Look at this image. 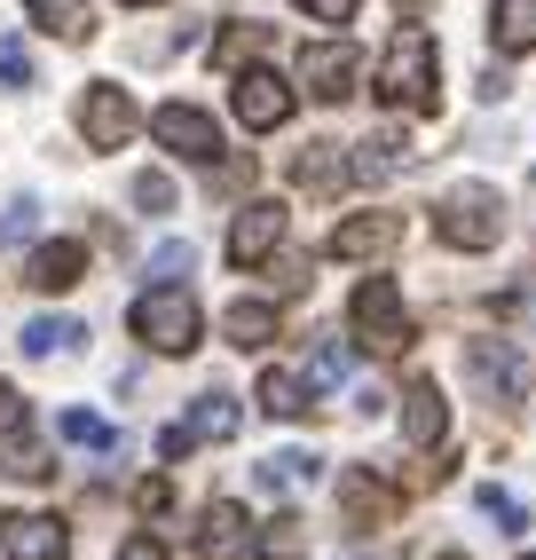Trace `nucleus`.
<instances>
[{"instance_id": "obj_1", "label": "nucleus", "mask_w": 536, "mask_h": 560, "mask_svg": "<svg viewBox=\"0 0 536 560\" xmlns=\"http://www.w3.org/2000/svg\"><path fill=\"white\" fill-rule=\"evenodd\" d=\"M127 324H135V340L159 348V355H189V348H198V331H206L198 301H189L182 284H150L142 301L127 308Z\"/></svg>"}, {"instance_id": "obj_2", "label": "nucleus", "mask_w": 536, "mask_h": 560, "mask_svg": "<svg viewBox=\"0 0 536 560\" xmlns=\"http://www.w3.org/2000/svg\"><path fill=\"white\" fill-rule=\"evenodd\" d=\"M348 340L371 348V355H403V348L418 340L403 292H395L387 277H363V284H356V301H348Z\"/></svg>"}, {"instance_id": "obj_3", "label": "nucleus", "mask_w": 536, "mask_h": 560, "mask_svg": "<svg viewBox=\"0 0 536 560\" xmlns=\"http://www.w3.org/2000/svg\"><path fill=\"white\" fill-rule=\"evenodd\" d=\"M378 103H395V110H434L442 103V88H434V40H427V32H395L387 63H378Z\"/></svg>"}, {"instance_id": "obj_4", "label": "nucleus", "mask_w": 536, "mask_h": 560, "mask_svg": "<svg viewBox=\"0 0 536 560\" xmlns=\"http://www.w3.org/2000/svg\"><path fill=\"white\" fill-rule=\"evenodd\" d=\"M442 237L466 245V253H489L497 237H505V198H497L489 182H457V190L442 198Z\"/></svg>"}, {"instance_id": "obj_5", "label": "nucleus", "mask_w": 536, "mask_h": 560, "mask_svg": "<svg viewBox=\"0 0 536 560\" xmlns=\"http://www.w3.org/2000/svg\"><path fill=\"white\" fill-rule=\"evenodd\" d=\"M466 380L489 402H528V355L505 340H466Z\"/></svg>"}, {"instance_id": "obj_6", "label": "nucleus", "mask_w": 536, "mask_h": 560, "mask_svg": "<svg viewBox=\"0 0 536 560\" xmlns=\"http://www.w3.org/2000/svg\"><path fill=\"white\" fill-rule=\"evenodd\" d=\"M150 135H159L174 159H198V166L221 159V127L206 119L198 103H159V110H150Z\"/></svg>"}, {"instance_id": "obj_7", "label": "nucleus", "mask_w": 536, "mask_h": 560, "mask_svg": "<svg viewBox=\"0 0 536 560\" xmlns=\"http://www.w3.org/2000/svg\"><path fill=\"white\" fill-rule=\"evenodd\" d=\"M300 88H308L316 103H348L363 88V56L348 40H316L308 56H300Z\"/></svg>"}, {"instance_id": "obj_8", "label": "nucleus", "mask_w": 536, "mask_h": 560, "mask_svg": "<svg viewBox=\"0 0 536 560\" xmlns=\"http://www.w3.org/2000/svg\"><path fill=\"white\" fill-rule=\"evenodd\" d=\"M284 230H292L284 198H253L237 221H229V260H237V269H253V260H268V253L284 245Z\"/></svg>"}, {"instance_id": "obj_9", "label": "nucleus", "mask_w": 536, "mask_h": 560, "mask_svg": "<svg viewBox=\"0 0 536 560\" xmlns=\"http://www.w3.org/2000/svg\"><path fill=\"white\" fill-rule=\"evenodd\" d=\"M229 103H237V119H245L253 135H277V127L292 119V103H300V95H292V80H284V71H245Z\"/></svg>"}, {"instance_id": "obj_10", "label": "nucleus", "mask_w": 536, "mask_h": 560, "mask_svg": "<svg viewBox=\"0 0 536 560\" xmlns=\"http://www.w3.org/2000/svg\"><path fill=\"white\" fill-rule=\"evenodd\" d=\"M395 245H403V213H348V221H331V237H324L331 260H378Z\"/></svg>"}, {"instance_id": "obj_11", "label": "nucleus", "mask_w": 536, "mask_h": 560, "mask_svg": "<svg viewBox=\"0 0 536 560\" xmlns=\"http://www.w3.org/2000/svg\"><path fill=\"white\" fill-rule=\"evenodd\" d=\"M80 127H88L95 151H119V142L142 127V110L127 103V88H88V95H80Z\"/></svg>"}, {"instance_id": "obj_12", "label": "nucleus", "mask_w": 536, "mask_h": 560, "mask_svg": "<svg viewBox=\"0 0 536 560\" xmlns=\"http://www.w3.org/2000/svg\"><path fill=\"white\" fill-rule=\"evenodd\" d=\"M0 552H9V560H63L71 529L56 513H9V521H0Z\"/></svg>"}, {"instance_id": "obj_13", "label": "nucleus", "mask_w": 536, "mask_h": 560, "mask_svg": "<svg viewBox=\"0 0 536 560\" xmlns=\"http://www.w3.org/2000/svg\"><path fill=\"white\" fill-rule=\"evenodd\" d=\"M245 529H253L245 505H229V498H221V505H206V521H198V560H245V552H253V537H245Z\"/></svg>"}, {"instance_id": "obj_14", "label": "nucleus", "mask_w": 536, "mask_h": 560, "mask_svg": "<svg viewBox=\"0 0 536 560\" xmlns=\"http://www.w3.org/2000/svg\"><path fill=\"white\" fill-rule=\"evenodd\" d=\"M80 277H88V245H71V237H56V245H40L24 260V284L32 292H71Z\"/></svg>"}, {"instance_id": "obj_15", "label": "nucleus", "mask_w": 536, "mask_h": 560, "mask_svg": "<svg viewBox=\"0 0 536 560\" xmlns=\"http://www.w3.org/2000/svg\"><path fill=\"white\" fill-rule=\"evenodd\" d=\"M442 427H450L442 387H434V380H418V387L403 395V442H410V451H434V442H442Z\"/></svg>"}, {"instance_id": "obj_16", "label": "nucleus", "mask_w": 536, "mask_h": 560, "mask_svg": "<svg viewBox=\"0 0 536 560\" xmlns=\"http://www.w3.org/2000/svg\"><path fill=\"white\" fill-rule=\"evenodd\" d=\"M260 410H268V419H308L316 395H308V380H300V371L268 363V371H260Z\"/></svg>"}, {"instance_id": "obj_17", "label": "nucleus", "mask_w": 536, "mask_h": 560, "mask_svg": "<svg viewBox=\"0 0 536 560\" xmlns=\"http://www.w3.org/2000/svg\"><path fill=\"white\" fill-rule=\"evenodd\" d=\"M316 474H324L316 451H277V458H260V490L268 498H292V490H308Z\"/></svg>"}, {"instance_id": "obj_18", "label": "nucleus", "mask_w": 536, "mask_h": 560, "mask_svg": "<svg viewBox=\"0 0 536 560\" xmlns=\"http://www.w3.org/2000/svg\"><path fill=\"white\" fill-rule=\"evenodd\" d=\"M489 32H497V48H505V56H528L536 48V0H497Z\"/></svg>"}, {"instance_id": "obj_19", "label": "nucleus", "mask_w": 536, "mask_h": 560, "mask_svg": "<svg viewBox=\"0 0 536 560\" xmlns=\"http://www.w3.org/2000/svg\"><path fill=\"white\" fill-rule=\"evenodd\" d=\"M221 340H229V348H268V340H277V308L237 301V308L221 316Z\"/></svg>"}, {"instance_id": "obj_20", "label": "nucleus", "mask_w": 536, "mask_h": 560, "mask_svg": "<svg viewBox=\"0 0 536 560\" xmlns=\"http://www.w3.org/2000/svg\"><path fill=\"white\" fill-rule=\"evenodd\" d=\"M80 340H88V324H71V316H32L16 348H24V355H63V348H80Z\"/></svg>"}, {"instance_id": "obj_21", "label": "nucleus", "mask_w": 536, "mask_h": 560, "mask_svg": "<svg viewBox=\"0 0 536 560\" xmlns=\"http://www.w3.org/2000/svg\"><path fill=\"white\" fill-rule=\"evenodd\" d=\"M300 182H308V190H339V182L356 174V159H339V142H308V151H300V166H292Z\"/></svg>"}, {"instance_id": "obj_22", "label": "nucleus", "mask_w": 536, "mask_h": 560, "mask_svg": "<svg viewBox=\"0 0 536 560\" xmlns=\"http://www.w3.org/2000/svg\"><path fill=\"white\" fill-rule=\"evenodd\" d=\"M24 9H32V24H40V32H56V40H88V0H24Z\"/></svg>"}, {"instance_id": "obj_23", "label": "nucleus", "mask_w": 536, "mask_h": 560, "mask_svg": "<svg viewBox=\"0 0 536 560\" xmlns=\"http://www.w3.org/2000/svg\"><path fill=\"white\" fill-rule=\"evenodd\" d=\"M189 434H198V442H229V434H237V402H229L221 387L198 395V402H189Z\"/></svg>"}, {"instance_id": "obj_24", "label": "nucleus", "mask_w": 536, "mask_h": 560, "mask_svg": "<svg viewBox=\"0 0 536 560\" xmlns=\"http://www.w3.org/2000/svg\"><path fill=\"white\" fill-rule=\"evenodd\" d=\"M0 466H9L16 481H48L56 466H48V451L32 442V427H16V434H0Z\"/></svg>"}, {"instance_id": "obj_25", "label": "nucleus", "mask_w": 536, "mask_h": 560, "mask_svg": "<svg viewBox=\"0 0 536 560\" xmlns=\"http://www.w3.org/2000/svg\"><path fill=\"white\" fill-rule=\"evenodd\" d=\"M403 159H410V142H403V135L387 127V135H371V142H363V159H356V174H363V182H387V174H395Z\"/></svg>"}, {"instance_id": "obj_26", "label": "nucleus", "mask_w": 536, "mask_h": 560, "mask_svg": "<svg viewBox=\"0 0 536 560\" xmlns=\"http://www.w3.org/2000/svg\"><path fill=\"white\" fill-rule=\"evenodd\" d=\"M56 434L71 442V451H119V434H110V427L95 419V410H63V419H56Z\"/></svg>"}, {"instance_id": "obj_27", "label": "nucleus", "mask_w": 536, "mask_h": 560, "mask_svg": "<svg viewBox=\"0 0 536 560\" xmlns=\"http://www.w3.org/2000/svg\"><path fill=\"white\" fill-rule=\"evenodd\" d=\"M348 371H356V348H348V340H324V348H316V387H339Z\"/></svg>"}, {"instance_id": "obj_28", "label": "nucleus", "mask_w": 536, "mask_h": 560, "mask_svg": "<svg viewBox=\"0 0 536 560\" xmlns=\"http://www.w3.org/2000/svg\"><path fill=\"white\" fill-rule=\"evenodd\" d=\"M135 206H142V213H166V206H174V182H166V174H135Z\"/></svg>"}, {"instance_id": "obj_29", "label": "nucleus", "mask_w": 536, "mask_h": 560, "mask_svg": "<svg viewBox=\"0 0 536 560\" xmlns=\"http://www.w3.org/2000/svg\"><path fill=\"white\" fill-rule=\"evenodd\" d=\"M0 80H9V88H32V48H24V40H0Z\"/></svg>"}, {"instance_id": "obj_30", "label": "nucleus", "mask_w": 536, "mask_h": 560, "mask_svg": "<svg viewBox=\"0 0 536 560\" xmlns=\"http://www.w3.org/2000/svg\"><path fill=\"white\" fill-rule=\"evenodd\" d=\"M474 505H481L489 521H505V529H528V513H521V505H513L505 490H474Z\"/></svg>"}, {"instance_id": "obj_31", "label": "nucleus", "mask_w": 536, "mask_h": 560, "mask_svg": "<svg viewBox=\"0 0 536 560\" xmlns=\"http://www.w3.org/2000/svg\"><path fill=\"white\" fill-rule=\"evenodd\" d=\"M32 213H40L32 198H16L9 213H0V245H16V237H32Z\"/></svg>"}, {"instance_id": "obj_32", "label": "nucleus", "mask_w": 536, "mask_h": 560, "mask_svg": "<svg viewBox=\"0 0 536 560\" xmlns=\"http://www.w3.org/2000/svg\"><path fill=\"white\" fill-rule=\"evenodd\" d=\"M292 9H308L316 24H348V16L363 9V0H292Z\"/></svg>"}, {"instance_id": "obj_33", "label": "nucleus", "mask_w": 536, "mask_h": 560, "mask_svg": "<svg viewBox=\"0 0 536 560\" xmlns=\"http://www.w3.org/2000/svg\"><path fill=\"white\" fill-rule=\"evenodd\" d=\"M189 269V245H159L150 253V277H182Z\"/></svg>"}, {"instance_id": "obj_34", "label": "nucleus", "mask_w": 536, "mask_h": 560, "mask_svg": "<svg viewBox=\"0 0 536 560\" xmlns=\"http://www.w3.org/2000/svg\"><path fill=\"white\" fill-rule=\"evenodd\" d=\"M16 427H24V395L0 387V434H16Z\"/></svg>"}, {"instance_id": "obj_35", "label": "nucleus", "mask_w": 536, "mask_h": 560, "mask_svg": "<svg viewBox=\"0 0 536 560\" xmlns=\"http://www.w3.org/2000/svg\"><path fill=\"white\" fill-rule=\"evenodd\" d=\"M189 442H198L189 427H166V434H159V458H189Z\"/></svg>"}, {"instance_id": "obj_36", "label": "nucleus", "mask_w": 536, "mask_h": 560, "mask_svg": "<svg viewBox=\"0 0 536 560\" xmlns=\"http://www.w3.org/2000/svg\"><path fill=\"white\" fill-rule=\"evenodd\" d=\"M119 560H166V545L159 537H135V545H119Z\"/></svg>"}, {"instance_id": "obj_37", "label": "nucleus", "mask_w": 536, "mask_h": 560, "mask_svg": "<svg viewBox=\"0 0 536 560\" xmlns=\"http://www.w3.org/2000/svg\"><path fill=\"white\" fill-rule=\"evenodd\" d=\"M135 9H150V0H135Z\"/></svg>"}, {"instance_id": "obj_38", "label": "nucleus", "mask_w": 536, "mask_h": 560, "mask_svg": "<svg viewBox=\"0 0 536 560\" xmlns=\"http://www.w3.org/2000/svg\"><path fill=\"white\" fill-rule=\"evenodd\" d=\"M521 560H536V552H521Z\"/></svg>"}]
</instances>
